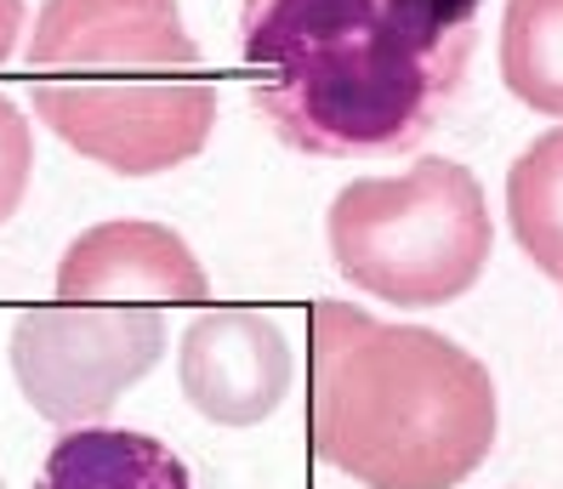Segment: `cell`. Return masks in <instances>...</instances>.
<instances>
[{
  "label": "cell",
  "mask_w": 563,
  "mask_h": 489,
  "mask_svg": "<svg viewBox=\"0 0 563 489\" xmlns=\"http://www.w3.org/2000/svg\"><path fill=\"white\" fill-rule=\"evenodd\" d=\"M29 166H35V143H29V120L18 103L0 91V222H12V211L29 193Z\"/></svg>",
  "instance_id": "10"
},
{
  "label": "cell",
  "mask_w": 563,
  "mask_h": 489,
  "mask_svg": "<svg viewBox=\"0 0 563 489\" xmlns=\"http://www.w3.org/2000/svg\"><path fill=\"white\" fill-rule=\"evenodd\" d=\"M501 80L523 109L563 120V0H507Z\"/></svg>",
  "instance_id": "9"
},
{
  "label": "cell",
  "mask_w": 563,
  "mask_h": 489,
  "mask_svg": "<svg viewBox=\"0 0 563 489\" xmlns=\"http://www.w3.org/2000/svg\"><path fill=\"white\" fill-rule=\"evenodd\" d=\"M495 381L467 347L347 302L308 313V444L364 489H455L495 449Z\"/></svg>",
  "instance_id": "2"
},
{
  "label": "cell",
  "mask_w": 563,
  "mask_h": 489,
  "mask_svg": "<svg viewBox=\"0 0 563 489\" xmlns=\"http://www.w3.org/2000/svg\"><path fill=\"white\" fill-rule=\"evenodd\" d=\"M35 489H194V478L159 438L86 421L52 444Z\"/></svg>",
  "instance_id": "7"
},
{
  "label": "cell",
  "mask_w": 563,
  "mask_h": 489,
  "mask_svg": "<svg viewBox=\"0 0 563 489\" xmlns=\"http://www.w3.org/2000/svg\"><path fill=\"white\" fill-rule=\"evenodd\" d=\"M558 285H563V279H558Z\"/></svg>",
  "instance_id": "12"
},
{
  "label": "cell",
  "mask_w": 563,
  "mask_h": 489,
  "mask_svg": "<svg viewBox=\"0 0 563 489\" xmlns=\"http://www.w3.org/2000/svg\"><path fill=\"white\" fill-rule=\"evenodd\" d=\"M18 29H23V0H0V63L12 57V46H18Z\"/></svg>",
  "instance_id": "11"
},
{
  "label": "cell",
  "mask_w": 563,
  "mask_h": 489,
  "mask_svg": "<svg viewBox=\"0 0 563 489\" xmlns=\"http://www.w3.org/2000/svg\"><path fill=\"white\" fill-rule=\"evenodd\" d=\"M200 302H211V279L183 234L137 216L86 227L57 263L52 308H29L12 324L23 399L57 427L109 415L159 365L172 313Z\"/></svg>",
  "instance_id": "4"
},
{
  "label": "cell",
  "mask_w": 563,
  "mask_h": 489,
  "mask_svg": "<svg viewBox=\"0 0 563 489\" xmlns=\"http://www.w3.org/2000/svg\"><path fill=\"white\" fill-rule=\"evenodd\" d=\"M29 103L114 177H159L211 143L217 80L177 0H46L29 29Z\"/></svg>",
  "instance_id": "3"
},
{
  "label": "cell",
  "mask_w": 563,
  "mask_h": 489,
  "mask_svg": "<svg viewBox=\"0 0 563 489\" xmlns=\"http://www.w3.org/2000/svg\"><path fill=\"white\" fill-rule=\"evenodd\" d=\"M478 7L484 0H240L251 103L296 154H410L467 80Z\"/></svg>",
  "instance_id": "1"
},
{
  "label": "cell",
  "mask_w": 563,
  "mask_h": 489,
  "mask_svg": "<svg viewBox=\"0 0 563 489\" xmlns=\"http://www.w3.org/2000/svg\"><path fill=\"white\" fill-rule=\"evenodd\" d=\"M177 370L183 399L222 427H251V421L274 415L290 393V347L279 324L256 308L200 313L183 331Z\"/></svg>",
  "instance_id": "6"
},
{
  "label": "cell",
  "mask_w": 563,
  "mask_h": 489,
  "mask_svg": "<svg viewBox=\"0 0 563 489\" xmlns=\"http://www.w3.org/2000/svg\"><path fill=\"white\" fill-rule=\"evenodd\" d=\"M507 222L523 256L547 279H563V125L541 132L507 171Z\"/></svg>",
  "instance_id": "8"
},
{
  "label": "cell",
  "mask_w": 563,
  "mask_h": 489,
  "mask_svg": "<svg viewBox=\"0 0 563 489\" xmlns=\"http://www.w3.org/2000/svg\"><path fill=\"white\" fill-rule=\"evenodd\" d=\"M336 274L393 308H444L484 279L495 222L461 159L427 154L399 177H358L324 211Z\"/></svg>",
  "instance_id": "5"
}]
</instances>
